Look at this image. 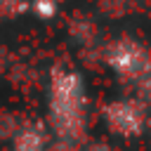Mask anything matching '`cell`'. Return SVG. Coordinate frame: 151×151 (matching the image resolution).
I'll return each instance as SVG.
<instances>
[{
  "mask_svg": "<svg viewBox=\"0 0 151 151\" xmlns=\"http://www.w3.org/2000/svg\"><path fill=\"white\" fill-rule=\"evenodd\" d=\"M109 61L116 71H120L123 76H142L144 66H146V54L137 42L130 40H120L111 47Z\"/></svg>",
  "mask_w": 151,
  "mask_h": 151,
  "instance_id": "7a4b0ae2",
  "label": "cell"
},
{
  "mask_svg": "<svg viewBox=\"0 0 151 151\" xmlns=\"http://www.w3.org/2000/svg\"><path fill=\"white\" fill-rule=\"evenodd\" d=\"M50 111L54 127L61 134H76L85 116L83 83L71 71H57L50 85Z\"/></svg>",
  "mask_w": 151,
  "mask_h": 151,
  "instance_id": "6da1fadb",
  "label": "cell"
},
{
  "mask_svg": "<svg viewBox=\"0 0 151 151\" xmlns=\"http://www.w3.org/2000/svg\"><path fill=\"white\" fill-rule=\"evenodd\" d=\"M106 116H109V125H111L116 132H120V134L134 132V130L139 127V123H142L139 111H137L130 101H116L113 106H109Z\"/></svg>",
  "mask_w": 151,
  "mask_h": 151,
  "instance_id": "3957f363",
  "label": "cell"
}]
</instances>
